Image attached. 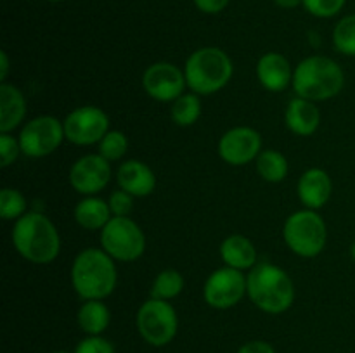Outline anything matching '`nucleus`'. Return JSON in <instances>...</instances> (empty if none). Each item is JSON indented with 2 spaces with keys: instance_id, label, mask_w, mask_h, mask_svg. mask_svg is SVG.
<instances>
[{
  "instance_id": "obj_1",
  "label": "nucleus",
  "mask_w": 355,
  "mask_h": 353,
  "mask_svg": "<svg viewBox=\"0 0 355 353\" xmlns=\"http://www.w3.org/2000/svg\"><path fill=\"white\" fill-rule=\"evenodd\" d=\"M12 244L24 260L35 265H49L61 253L58 228L40 211H28L14 221Z\"/></svg>"
},
{
  "instance_id": "obj_2",
  "label": "nucleus",
  "mask_w": 355,
  "mask_h": 353,
  "mask_svg": "<svg viewBox=\"0 0 355 353\" xmlns=\"http://www.w3.org/2000/svg\"><path fill=\"white\" fill-rule=\"evenodd\" d=\"M246 294L257 308L277 315L293 305L295 284L281 266L269 262L257 263L246 275Z\"/></svg>"
},
{
  "instance_id": "obj_3",
  "label": "nucleus",
  "mask_w": 355,
  "mask_h": 353,
  "mask_svg": "<svg viewBox=\"0 0 355 353\" xmlns=\"http://www.w3.org/2000/svg\"><path fill=\"white\" fill-rule=\"evenodd\" d=\"M116 282V265L104 249L87 248L73 260L71 284L82 300H104L113 293Z\"/></svg>"
},
{
  "instance_id": "obj_4",
  "label": "nucleus",
  "mask_w": 355,
  "mask_h": 353,
  "mask_svg": "<svg viewBox=\"0 0 355 353\" xmlns=\"http://www.w3.org/2000/svg\"><path fill=\"white\" fill-rule=\"evenodd\" d=\"M291 85L298 97L321 102L333 99L342 92L345 85V73L333 59L326 55H311L298 62Z\"/></svg>"
},
{
  "instance_id": "obj_5",
  "label": "nucleus",
  "mask_w": 355,
  "mask_h": 353,
  "mask_svg": "<svg viewBox=\"0 0 355 353\" xmlns=\"http://www.w3.org/2000/svg\"><path fill=\"white\" fill-rule=\"evenodd\" d=\"M231 57L218 47H203L187 57L184 66L187 87L198 96H211L224 89L232 78Z\"/></svg>"
},
{
  "instance_id": "obj_6",
  "label": "nucleus",
  "mask_w": 355,
  "mask_h": 353,
  "mask_svg": "<svg viewBox=\"0 0 355 353\" xmlns=\"http://www.w3.org/2000/svg\"><path fill=\"white\" fill-rule=\"evenodd\" d=\"M283 237L288 248L302 258H314L324 249L328 241V228L315 210L295 211L286 218Z\"/></svg>"
},
{
  "instance_id": "obj_7",
  "label": "nucleus",
  "mask_w": 355,
  "mask_h": 353,
  "mask_svg": "<svg viewBox=\"0 0 355 353\" xmlns=\"http://www.w3.org/2000/svg\"><path fill=\"white\" fill-rule=\"evenodd\" d=\"M137 331L148 345L162 348L173 341L179 331V317L170 301L149 298L137 311Z\"/></svg>"
},
{
  "instance_id": "obj_8",
  "label": "nucleus",
  "mask_w": 355,
  "mask_h": 353,
  "mask_svg": "<svg viewBox=\"0 0 355 353\" xmlns=\"http://www.w3.org/2000/svg\"><path fill=\"white\" fill-rule=\"evenodd\" d=\"M101 246L114 262H135L144 255L146 235L128 217H113L101 230Z\"/></svg>"
},
{
  "instance_id": "obj_9",
  "label": "nucleus",
  "mask_w": 355,
  "mask_h": 353,
  "mask_svg": "<svg viewBox=\"0 0 355 353\" xmlns=\"http://www.w3.org/2000/svg\"><path fill=\"white\" fill-rule=\"evenodd\" d=\"M66 138L64 125L61 120L44 114L28 121L19 132L21 152L28 158H45L58 151Z\"/></svg>"
},
{
  "instance_id": "obj_10",
  "label": "nucleus",
  "mask_w": 355,
  "mask_h": 353,
  "mask_svg": "<svg viewBox=\"0 0 355 353\" xmlns=\"http://www.w3.org/2000/svg\"><path fill=\"white\" fill-rule=\"evenodd\" d=\"M66 141L75 145H94L103 141L111 130L110 116L97 106H82L73 109L62 121Z\"/></svg>"
},
{
  "instance_id": "obj_11",
  "label": "nucleus",
  "mask_w": 355,
  "mask_h": 353,
  "mask_svg": "<svg viewBox=\"0 0 355 353\" xmlns=\"http://www.w3.org/2000/svg\"><path fill=\"white\" fill-rule=\"evenodd\" d=\"M246 294V275L241 270L220 266L210 273L203 286V298L208 307L227 310L236 307Z\"/></svg>"
},
{
  "instance_id": "obj_12",
  "label": "nucleus",
  "mask_w": 355,
  "mask_h": 353,
  "mask_svg": "<svg viewBox=\"0 0 355 353\" xmlns=\"http://www.w3.org/2000/svg\"><path fill=\"white\" fill-rule=\"evenodd\" d=\"M142 87L151 99L158 102H173L187 87L186 75L172 62H155L142 75Z\"/></svg>"
},
{
  "instance_id": "obj_13",
  "label": "nucleus",
  "mask_w": 355,
  "mask_h": 353,
  "mask_svg": "<svg viewBox=\"0 0 355 353\" xmlns=\"http://www.w3.org/2000/svg\"><path fill=\"white\" fill-rule=\"evenodd\" d=\"M262 152V137L255 128L234 127L218 141V156L231 166H245Z\"/></svg>"
},
{
  "instance_id": "obj_14",
  "label": "nucleus",
  "mask_w": 355,
  "mask_h": 353,
  "mask_svg": "<svg viewBox=\"0 0 355 353\" xmlns=\"http://www.w3.org/2000/svg\"><path fill=\"white\" fill-rule=\"evenodd\" d=\"M111 180V163L101 154H85L73 163L69 170V183L83 196H96L104 190Z\"/></svg>"
},
{
  "instance_id": "obj_15",
  "label": "nucleus",
  "mask_w": 355,
  "mask_h": 353,
  "mask_svg": "<svg viewBox=\"0 0 355 353\" xmlns=\"http://www.w3.org/2000/svg\"><path fill=\"white\" fill-rule=\"evenodd\" d=\"M293 71L290 61L283 54L269 52L257 62V78L260 85L269 92H283L293 82Z\"/></svg>"
},
{
  "instance_id": "obj_16",
  "label": "nucleus",
  "mask_w": 355,
  "mask_h": 353,
  "mask_svg": "<svg viewBox=\"0 0 355 353\" xmlns=\"http://www.w3.org/2000/svg\"><path fill=\"white\" fill-rule=\"evenodd\" d=\"M116 182L120 189L127 190L134 197H146L155 190L156 176L146 163L139 159H128L118 168Z\"/></svg>"
},
{
  "instance_id": "obj_17",
  "label": "nucleus",
  "mask_w": 355,
  "mask_h": 353,
  "mask_svg": "<svg viewBox=\"0 0 355 353\" xmlns=\"http://www.w3.org/2000/svg\"><path fill=\"white\" fill-rule=\"evenodd\" d=\"M298 197L309 210H319L333 194L331 176L321 168H311L300 176L297 185Z\"/></svg>"
},
{
  "instance_id": "obj_18",
  "label": "nucleus",
  "mask_w": 355,
  "mask_h": 353,
  "mask_svg": "<svg viewBox=\"0 0 355 353\" xmlns=\"http://www.w3.org/2000/svg\"><path fill=\"white\" fill-rule=\"evenodd\" d=\"M284 121H286L288 130L293 132L295 135L309 137V135L315 134L321 125V111L315 106V102L297 96L288 102Z\"/></svg>"
},
{
  "instance_id": "obj_19",
  "label": "nucleus",
  "mask_w": 355,
  "mask_h": 353,
  "mask_svg": "<svg viewBox=\"0 0 355 353\" xmlns=\"http://www.w3.org/2000/svg\"><path fill=\"white\" fill-rule=\"evenodd\" d=\"M26 116V99L17 87L0 85V134H10Z\"/></svg>"
},
{
  "instance_id": "obj_20",
  "label": "nucleus",
  "mask_w": 355,
  "mask_h": 353,
  "mask_svg": "<svg viewBox=\"0 0 355 353\" xmlns=\"http://www.w3.org/2000/svg\"><path fill=\"white\" fill-rule=\"evenodd\" d=\"M220 256L225 266L236 270H248L257 265V249L248 237L241 234H232L225 237L220 244Z\"/></svg>"
},
{
  "instance_id": "obj_21",
  "label": "nucleus",
  "mask_w": 355,
  "mask_h": 353,
  "mask_svg": "<svg viewBox=\"0 0 355 353\" xmlns=\"http://www.w3.org/2000/svg\"><path fill=\"white\" fill-rule=\"evenodd\" d=\"M113 218L110 203L97 196H85L75 206V220L87 230H103Z\"/></svg>"
},
{
  "instance_id": "obj_22",
  "label": "nucleus",
  "mask_w": 355,
  "mask_h": 353,
  "mask_svg": "<svg viewBox=\"0 0 355 353\" xmlns=\"http://www.w3.org/2000/svg\"><path fill=\"white\" fill-rule=\"evenodd\" d=\"M78 327L87 336H101L111 322V311L103 300H87L76 314Z\"/></svg>"
},
{
  "instance_id": "obj_23",
  "label": "nucleus",
  "mask_w": 355,
  "mask_h": 353,
  "mask_svg": "<svg viewBox=\"0 0 355 353\" xmlns=\"http://www.w3.org/2000/svg\"><path fill=\"white\" fill-rule=\"evenodd\" d=\"M288 159L284 158V154H281L279 151H274V149H266L259 154L257 158V172L262 176L266 182L277 183L283 182L288 176Z\"/></svg>"
},
{
  "instance_id": "obj_24",
  "label": "nucleus",
  "mask_w": 355,
  "mask_h": 353,
  "mask_svg": "<svg viewBox=\"0 0 355 353\" xmlns=\"http://www.w3.org/2000/svg\"><path fill=\"white\" fill-rule=\"evenodd\" d=\"M170 114H172L173 123L179 125V127H191V125H194L201 116L200 96L194 92L182 93L179 99L172 102Z\"/></svg>"
},
{
  "instance_id": "obj_25",
  "label": "nucleus",
  "mask_w": 355,
  "mask_h": 353,
  "mask_svg": "<svg viewBox=\"0 0 355 353\" xmlns=\"http://www.w3.org/2000/svg\"><path fill=\"white\" fill-rule=\"evenodd\" d=\"M184 289V277L179 270L165 269L156 275L151 286V298L170 301L179 296Z\"/></svg>"
},
{
  "instance_id": "obj_26",
  "label": "nucleus",
  "mask_w": 355,
  "mask_h": 353,
  "mask_svg": "<svg viewBox=\"0 0 355 353\" xmlns=\"http://www.w3.org/2000/svg\"><path fill=\"white\" fill-rule=\"evenodd\" d=\"M24 213H28V203L23 192L17 189L6 187L0 192V217L6 221L19 220Z\"/></svg>"
},
{
  "instance_id": "obj_27",
  "label": "nucleus",
  "mask_w": 355,
  "mask_h": 353,
  "mask_svg": "<svg viewBox=\"0 0 355 353\" xmlns=\"http://www.w3.org/2000/svg\"><path fill=\"white\" fill-rule=\"evenodd\" d=\"M128 151V138L123 132L110 130L99 142V154L110 163L123 158Z\"/></svg>"
},
{
  "instance_id": "obj_28",
  "label": "nucleus",
  "mask_w": 355,
  "mask_h": 353,
  "mask_svg": "<svg viewBox=\"0 0 355 353\" xmlns=\"http://www.w3.org/2000/svg\"><path fill=\"white\" fill-rule=\"evenodd\" d=\"M333 44L336 51L345 55H355V14L340 21L333 31Z\"/></svg>"
},
{
  "instance_id": "obj_29",
  "label": "nucleus",
  "mask_w": 355,
  "mask_h": 353,
  "mask_svg": "<svg viewBox=\"0 0 355 353\" xmlns=\"http://www.w3.org/2000/svg\"><path fill=\"white\" fill-rule=\"evenodd\" d=\"M347 0H304V6L312 16L331 17L343 9Z\"/></svg>"
},
{
  "instance_id": "obj_30",
  "label": "nucleus",
  "mask_w": 355,
  "mask_h": 353,
  "mask_svg": "<svg viewBox=\"0 0 355 353\" xmlns=\"http://www.w3.org/2000/svg\"><path fill=\"white\" fill-rule=\"evenodd\" d=\"M73 353H114V346L103 336H87L76 345Z\"/></svg>"
},
{
  "instance_id": "obj_31",
  "label": "nucleus",
  "mask_w": 355,
  "mask_h": 353,
  "mask_svg": "<svg viewBox=\"0 0 355 353\" xmlns=\"http://www.w3.org/2000/svg\"><path fill=\"white\" fill-rule=\"evenodd\" d=\"M107 203H110L113 217H128V213H130L132 208H134V196L128 194L127 190L118 189L114 190V192H111Z\"/></svg>"
},
{
  "instance_id": "obj_32",
  "label": "nucleus",
  "mask_w": 355,
  "mask_h": 353,
  "mask_svg": "<svg viewBox=\"0 0 355 353\" xmlns=\"http://www.w3.org/2000/svg\"><path fill=\"white\" fill-rule=\"evenodd\" d=\"M19 154H23L19 141L10 134H0V158H2L3 168L12 165Z\"/></svg>"
},
{
  "instance_id": "obj_33",
  "label": "nucleus",
  "mask_w": 355,
  "mask_h": 353,
  "mask_svg": "<svg viewBox=\"0 0 355 353\" xmlns=\"http://www.w3.org/2000/svg\"><path fill=\"white\" fill-rule=\"evenodd\" d=\"M238 353H276L274 346L270 343L262 341V339H253V341L245 343Z\"/></svg>"
},
{
  "instance_id": "obj_34",
  "label": "nucleus",
  "mask_w": 355,
  "mask_h": 353,
  "mask_svg": "<svg viewBox=\"0 0 355 353\" xmlns=\"http://www.w3.org/2000/svg\"><path fill=\"white\" fill-rule=\"evenodd\" d=\"M196 7L207 14H217L229 3V0H194Z\"/></svg>"
},
{
  "instance_id": "obj_35",
  "label": "nucleus",
  "mask_w": 355,
  "mask_h": 353,
  "mask_svg": "<svg viewBox=\"0 0 355 353\" xmlns=\"http://www.w3.org/2000/svg\"><path fill=\"white\" fill-rule=\"evenodd\" d=\"M7 75H9V57L2 51L0 52V80H2V83H6Z\"/></svg>"
},
{
  "instance_id": "obj_36",
  "label": "nucleus",
  "mask_w": 355,
  "mask_h": 353,
  "mask_svg": "<svg viewBox=\"0 0 355 353\" xmlns=\"http://www.w3.org/2000/svg\"><path fill=\"white\" fill-rule=\"evenodd\" d=\"M274 2L284 9H291V7H297L298 3H304V0H274Z\"/></svg>"
},
{
  "instance_id": "obj_37",
  "label": "nucleus",
  "mask_w": 355,
  "mask_h": 353,
  "mask_svg": "<svg viewBox=\"0 0 355 353\" xmlns=\"http://www.w3.org/2000/svg\"><path fill=\"white\" fill-rule=\"evenodd\" d=\"M350 253H352V258L355 260V241L352 242V248H350Z\"/></svg>"
},
{
  "instance_id": "obj_38",
  "label": "nucleus",
  "mask_w": 355,
  "mask_h": 353,
  "mask_svg": "<svg viewBox=\"0 0 355 353\" xmlns=\"http://www.w3.org/2000/svg\"><path fill=\"white\" fill-rule=\"evenodd\" d=\"M52 353H71V352H68V350H55V352Z\"/></svg>"
},
{
  "instance_id": "obj_39",
  "label": "nucleus",
  "mask_w": 355,
  "mask_h": 353,
  "mask_svg": "<svg viewBox=\"0 0 355 353\" xmlns=\"http://www.w3.org/2000/svg\"><path fill=\"white\" fill-rule=\"evenodd\" d=\"M51 2H61V0H51Z\"/></svg>"
}]
</instances>
